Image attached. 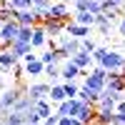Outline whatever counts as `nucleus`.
I'll list each match as a JSON object with an SVG mask.
<instances>
[{
	"label": "nucleus",
	"instance_id": "f257e3e1",
	"mask_svg": "<svg viewBox=\"0 0 125 125\" xmlns=\"http://www.w3.org/2000/svg\"><path fill=\"white\" fill-rule=\"evenodd\" d=\"M18 33H20L18 20H8V23L3 25V30H0V43H3L5 48H10V45L18 40Z\"/></svg>",
	"mask_w": 125,
	"mask_h": 125
},
{
	"label": "nucleus",
	"instance_id": "f03ea898",
	"mask_svg": "<svg viewBox=\"0 0 125 125\" xmlns=\"http://www.w3.org/2000/svg\"><path fill=\"white\" fill-rule=\"evenodd\" d=\"M80 105H83V100H80V98H68V100L58 103L55 113H58V115H68V118H78Z\"/></svg>",
	"mask_w": 125,
	"mask_h": 125
},
{
	"label": "nucleus",
	"instance_id": "7ed1b4c3",
	"mask_svg": "<svg viewBox=\"0 0 125 125\" xmlns=\"http://www.w3.org/2000/svg\"><path fill=\"white\" fill-rule=\"evenodd\" d=\"M100 65L105 68L108 73H110V70H123V68H125V55H123V53H118V50H108Z\"/></svg>",
	"mask_w": 125,
	"mask_h": 125
},
{
	"label": "nucleus",
	"instance_id": "20e7f679",
	"mask_svg": "<svg viewBox=\"0 0 125 125\" xmlns=\"http://www.w3.org/2000/svg\"><path fill=\"white\" fill-rule=\"evenodd\" d=\"M80 75H88V70H80L75 62H73L70 58L62 62V68H60V78L65 80V83H70V80H75V78H80Z\"/></svg>",
	"mask_w": 125,
	"mask_h": 125
},
{
	"label": "nucleus",
	"instance_id": "39448f33",
	"mask_svg": "<svg viewBox=\"0 0 125 125\" xmlns=\"http://www.w3.org/2000/svg\"><path fill=\"white\" fill-rule=\"evenodd\" d=\"M43 25H45V30H48L50 40H55V38H60L62 33H65V20H58V18H45V20H43Z\"/></svg>",
	"mask_w": 125,
	"mask_h": 125
},
{
	"label": "nucleus",
	"instance_id": "423d86ee",
	"mask_svg": "<svg viewBox=\"0 0 125 125\" xmlns=\"http://www.w3.org/2000/svg\"><path fill=\"white\" fill-rule=\"evenodd\" d=\"M20 58L13 53L10 48H5V50H0V73H10L15 68V62H18Z\"/></svg>",
	"mask_w": 125,
	"mask_h": 125
},
{
	"label": "nucleus",
	"instance_id": "0eeeda50",
	"mask_svg": "<svg viewBox=\"0 0 125 125\" xmlns=\"http://www.w3.org/2000/svg\"><path fill=\"white\" fill-rule=\"evenodd\" d=\"M65 33L83 40V38H90V25H80V23H75V20H68L65 23Z\"/></svg>",
	"mask_w": 125,
	"mask_h": 125
},
{
	"label": "nucleus",
	"instance_id": "6e6552de",
	"mask_svg": "<svg viewBox=\"0 0 125 125\" xmlns=\"http://www.w3.org/2000/svg\"><path fill=\"white\" fill-rule=\"evenodd\" d=\"M33 48H45L48 43H50V35H48V30H45V25L43 23H38L35 28H33Z\"/></svg>",
	"mask_w": 125,
	"mask_h": 125
},
{
	"label": "nucleus",
	"instance_id": "1a4fd4ad",
	"mask_svg": "<svg viewBox=\"0 0 125 125\" xmlns=\"http://www.w3.org/2000/svg\"><path fill=\"white\" fill-rule=\"evenodd\" d=\"M48 18H58V20H70V8H68V3H50V10H48Z\"/></svg>",
	"mask_w": 125,
	"mask_h": 125
},
{
	"label": "nucleus",
	"instance_id": "9d476101",
	"mask_svg": "<svg viewBox=\"0 0 125 125\" xmlns=\"http://www.w3.org/2000/svg\"><path fill=\"white\" fill-rule=\"evenodd\" d=\"M95 123H98V125H115V110L98 105V108H95Z\"/></svg>",
	"mask_w": 125,
	"mask_h": 125
},
{
	"label": "nucleus",
	"instance_id": "9b49d317",
	"mask_svg": "<svg viewBox=\"0 0 125 125\" xmlns=\"http://www.w3.org/2000/svg\"><path fill=\"white\" fill-rule=\"evenodd\" d=\"M28 95L33 100H43L50 95V83H30L28 85Z\"/></svg>",
	"mask_w": 125,
	"mask_h": 125
},
{
	"label": "nucleus",
	"instance_id": "f8f14e48",
	"mask_svg": "<svg viewBox=\"0 0 125 125\" xmlns=\"http://www.w3.org/2000/svg\"><path fill=\"white\" fill-rule=\"evenodd\" d=\"M108 88L118 90V93H125V75H123V70H110L108 73Z\"/></svg>",
	"mask_w": 125,
	"mask_h": 125
},
{
	"label": "nucleus",
	"instance_id": "ddd939ff",
	"mask_svg": "<svg viewBox=\"0 0 125 125\" xmlns=\"http://www.w3.org/2000/svg\"><path fill=\"white\" fill-rule=\"evenodd\" d=\"M70 60L75 62L80 70H88V68L93 65V53H88V50H83V48H80L75 55H70Z\"/></svg>",
	"mask_w": 125,
	"mask_h": 125
},
{
	"label": "nucleus",
	"instance_id": "4468645a",
	"mask_svg": "<svg viewBox=\"0 0 125 125\" xmlns=\"http://www.w3.org/2000/svg\"><path fill=\"white\" fill-rule=\"evenodd\" d=\"M15 20H18V25H38L40 23V18L33 13V8H30V10H18Z\"/></svg>",
	"mask_w": 125,
	"mask_h": 125
},
{
	"label": "nucleus",
	"instance_id": "2eb2a0df",
	"mask_svg": "<svg viewBox=\"0 0 125 125\" xmlns=\"http://www.w3.org/2000/svg\"><path fill=\"white\" fill-rule=\"evenodd\" d=\"M50 103H62V100H68V93H65V85L62 83H50Z\"/></svg>",
	"mask_w": 125,
	"mask_h": 125
},
{
	"label": "nucleus",
	"instance_id": "dca6fc26",
	"mask_svg": "<svg viewBox=\"0 0 125 125\" xmlns=\"http://www.w3.org/2000/svg\"><path fill=\"white\" fill-rule=\"evenodd\" d=\"M78 120H80L83 125L95 123V105H90V103H83V105H80V113H78Z\"/></svg>",
	"mask_w": 125,
	"mask_h": 125
},
{
	"label": "nucleus",
	"instance_id": "f3484780",
	"mask_svg": "<svg viewBox=\"0 0 125 125\" xmlns=\"http://www.w3.org/2000/svg\"><path fill=\"white\" fill-rule=\"evenodd\" d=\"M25 75L28 78H38V75H45V62L43 60H30V62H25Z\"/></svg>",
	"mask_w": 125,
	"mask_h": 125
},
{
	"label": "nucleus",
	"instance_id": "a211bd4d",
	"mask_svg": "<svg viewBox=\"0 0 125 125\" xmlns=\"http://www.w3.org/2000/svg\"><path fill=\"white\" fill-rule=\"evenodd\" d=\"M78 98H80L83 103H90V105H98V100H100V93H98V90H90L88 85H83V88H80V93H78Z\"/></svg>",
	"mask_w": 125,
	"mask_h": 125
},
{
	"label": "nucleus",
	"instance_id": "6ab92c4d",
	"mask_svg": "<svg viewBox=\"0 0 125 125\" xmlns=\"http://www.w3.org/2000/svg\"><path fill=\"white\" fill-rule=\"evenodd\" d=\"M10 50L23 60V55H28V53H33V43H25V40H15L13 45H10Z\"/></svg>",
	"mask_w": 125,
	"mask_h": 125
},
{
	"label": "nucleus",
	"instance_id": "aec40b11",
	"mask_svg": "<svg viewBox=\"0 0 125 125\" xmlns=\"http://www.w3.org/2000/svg\"><path fill=\"white\" fill-rule=\"evenodd\" d=\"M110 25H113V20H110L105 13H98V15H95V28L100 30L103 35H108V33H110ZM108 38H110V35H108Z\"/></svg>",
	"mask_w": 125,
	"mask_h": 125
},
{
	"label": "nucleus",
	"instance_id": "412c9836",
	"mask_svg": "<svg viewBox=\"0 0 125 125\" xmlns=\"http://www.w3.org/2000/svg\"><path fill=\"white\" fill-rule=\"evenodd\" d=\"M3 123H8V125H25L28 120H25V113H20V110H10L8 115L3 118Z\"/></svg>",
	"mask_w": 125,
	"mask_h": 125
},
{
	"label": "nucleus",
	"instance_id": "4be33fe9",
	"mask_svg": "<svg viewBox=\"0 0 125 125\" xmlns=\"http://www.w3.org/2000/svg\"><path fill=\"white\" fill-rule=\"evenodd\" d=\"M73 20H75V23H80V25H95V15L90 13V10H80V13H75L73 15Z\"/></svg>",
	"mask_w": 125,
	"mask_h": 125
},
{
	"label": "nucleus",
	"instance_id": "5701e85b",
	"mask_svg": "<svg viewBox=\"0 0 125 125\" xmlns=\"http://www.w3.org/2000/svg\"><path fill=\"white\" fill-rule=\"evenodd\" d=\"M35 108H38V113H40V115H43V120H45L48 115H53V108H50V98L35 100Z\"/></svg>",
	"mask_w": 125,
	"mask_h": 125
},
{
	"label": "nucleus",
	"instance_id": "b1692460",
	"mask_svg": "<svg viewBox=\"0 0 125 125\" xmlns=\"http://www.w3.org/2000/svg\"><path fill=\"white\" fill-rule=\"evenodd\" d=\"M33 28H35V25H20L18 40H25V43H30V40H33Z\"/></svg>",
	"mask_w": 125,
	"mask_h": 125
},
{
	"label": "nucleus",
	"instance_id": "393cba45",
	"mask_svg": "<svg viewBox=\"0 0 125 125\" xmlns=\"http://www.w3.org/2000/svg\"><path fill=\"white\" fill-rule=\"evenodd\" d=\"M25 120L33 123V125H38V123H43V115L38 113V108H30V110H25Z\"/></svg>",
	"mask_w": 125,
	"mask_h": 125
},
{
	"label": "nucleus",
	"instance_id": "a878e982",
	"mask_svg": "<svg viewBox=\"0 0 125 125\" xmlns=\"http://www.w3.org/2000/svg\"><path fill=\"white\" fill-rule=\"evenodd\" d=\"M45 75L50 80H58L60 78V68H58V62H50V65H45Z\"/></svg>",
	"mask_w": 125,
	"mask_h": 125
},
{
	"label": "nucleus",
	"instance_id": "bb28decb",
	"mask_svg": "<svg viewBox=\"0 0 125 125\" xmlns=\"http://www.w3.org/2000/svg\"><path fill=\"white\" fill-rule=\"evenodd\" d=\"M103 13H120V3H115V0H103Z\"/></svg>",
	"mask_w": 125,
	"mask_h": 125
},
{
	"label": "nucleus",
	"instance_id": "cd10ccee",
	"mask_svg": "<svg viewBox=\"0 0 125 125\" xmlns=\"http://www.w3.org/2000/svg\"><path fill=\"white\" fill-rule=\"evenodd\" d=\"M10 5H13L15 10H30L33 8V0H8Z\"/></svg>",
	"mask_w": 125,
	"mask_h": 125
},
{
	"label": "nucleus",
	"instance_id": "c85d7f7f",
	"mask_svg": "<svg viewBox=\"0 0 125 125\" xmlns=\"http://www.w3.org/2000/svg\"><path fill=\"white\" fill-rule=\"evenodd\" d=\"M13 78H15L18 83H20V80L25 78V62H20V60L15 62V68H13Z\"/></svg>",
	"mask_w": 125,
	"mask_h": 125
},
{
	"label": "nucleus",
	"instance_id": "c756f323",
	"mask_svg": "<svg viewBox=\"0 0 125 125\" xmlns=\"http://www.w3.org/2000/svg\"><path fill=\"white\" fill-rule=\"evenodd\" d=\"M62 85H65V93H68V98H78L80 88L75 85V80H70V83H62Z\"/></svg>",
	"mask_w": 125,
	"mask_h": 125
},
{
	"label": "nucleus",
	"instance_id": "7c9ffc66",
	"mask_svg": "<svg viewBox=\"0 0 125 125\" xmlns=\"http://www.w3.org/2000/svg\"><path fill=\"white\" fill-rule=\"evenodd\" d=\"M105 53H108V48H95V50H93V62H95V65H100L103 58H105Z\"/></svg>",
	"mask_w": 125,
	"mask_h": 125
},
{
	"label": "nucleus",
	"instance_id": "2f4dec72",
	"mask_svg": "<svg viewBox=\"0 0 125 125\" xmlns=\"http://www.w3.org/2000/svg\"><path fill=\"white\" fill-rule=\"evenodd\" d=\"M58 125H83V123H80L78 118H68V115H60Z\"/></svg>",
	"mask_w": 125,
	"mask_h": 125
},
{
	"label": "nucleus",
	"instance_id": "473e14b6",
	"mask_svg": "<svg viewBox=\"0 0 125 125\" xmlns=\"http://www.w3.org/2000/svg\"><path fill=\"white\" fill-rule=\"evenodd\" d=\"M98 45H95V40L93 38H83V50H88V53H93Z\"/></svg>",
	"mask_w": 125,
	"mask_h": 125
},
{
	"label": "nucleus",
	"instance_id": "72a5a7b5",
	"mask_svg": "<svg viewBox=\"0 0 125 125\" xmlns=\"http://www.w3.org/2000/svg\"><path fill=\"white\" fill-rule=\"evenodd\" d=\"M88 3H90V0H75V3H73V10H75V13H80V10H88Z\"/></svg>",
	"mask_w": 125,
	"mask_h": 125
},
{
	"label": "nucleus",
	"instance_id": "f704fd0d",
	"mask_svg": "<svg viewBox=\"0 0 125 125\" xmlns=\"http://www.w3.org/2000/svg\"><path fill=\"white\" fill-rule=\"evenodd\" d=\"M58 120H60V115H58V113H53V115H48L43 123H45V125H58Z\"/></svg>",
	"mask_w": 125,
	"mask_h": 125
},
{
	"label": "nucleus",
	"instance_id": "c9c22d12",
	"mask_svg": "<svg viewBox=\"0 0 125 125\" xmlns=\"http://www.w3.org/2000/svg\"><path fill=\"white\" fill-rule=\"evenodd\" d=\"M118 33H120V35H125V15L118 20Z\"/></svg>",
	"mask_w": 125,
	"mask_h": 125
},
{
	"label": "nucleus",
	"instance_id": "e433bc0d",
	"mask_svg": "<svg viewBox=\"0 0 125 125\" xmlns=\"http://www.w3.org/2000/svg\"><path fill=\"white\" fill-rule=\"evenodd\" d=\"M115 113H125V100H120L118 105H115Z\"/></svg>",
	"mask_w": 125,
	"mask_h": 125
},
{
	"label": "nucleus",
	"instance_id": "4c0bfd02",
	"mask_svg": "<svg viewBox=\"0 0 125 125\" xmlns=\"http://www.w3.org/2000/svg\"><path fill=\"white\" fill-rule=\"evenodd\" d=\"M60 3H68V5H73V3H75V0H60Z\"/></svg>",
	"mask_w": 125,
	"mask_h": 125
},
{
	"label": "nucleus",
	"instance_id": "58836bf2",
	"mask_svg": "<svg viewBox=\"0 0 125 125\" xmlns=\"http://www.w3.org/2000/svg\"><path fill=\"white\" fill-rule=\"evenodd\" d=\"M115 3H120V5H123V3H125V0H115Z\"/></svg>",
	"mask_w": 125,
	"mask_h": 125
},
{
	"label": "nucleus",
	"instance_id": "ea45409f",
	"mask_svg": "<svg viewBox=\"0 0 125 125\" xmlns=\"http://www.w3.org/2000/svg\"><path fill=\"white\" fill-rule=\"evenodd\" d=\"M25 125H33V123H25Z\"/></svg>",
	"mask_w": 125,
	"mask_h": 125
},
{
	"label": "nucleus",
	"instance_id": "a19ab883",
	"mask_svg": "<svg viewBox=\"0 0 125 125\" xmlns=\"http://www.w3.org/2000/svg\"><path fill=\"white\" fill-rule=\"evenodd\" d=\"M38 125H45V123H38Z\"/></svg>",
	"mask_w": 125,
	"mask_h": 125
},
{
	"label": "nucleus",
	"instance_id": "79ce46f5",
	"mask_svg": "<svg viewBox=\"0 0 125 125\" xmlns=\"http://www.w3.org/2000/svg\"><path fill=\"white\" fill-rule=\"evenodd\" d=\"M3 125H8V123H3Z\"/></svg>",
	"mask_w": 125,
	"mask_h": 125
}]
</instances>
